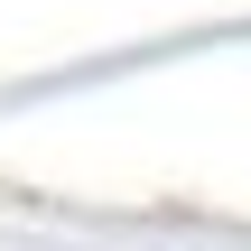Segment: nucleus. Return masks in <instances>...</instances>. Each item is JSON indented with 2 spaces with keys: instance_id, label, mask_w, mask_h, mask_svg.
<instances>
[]
</instances>
